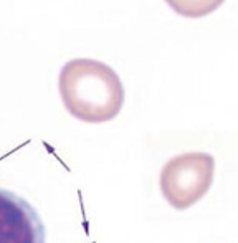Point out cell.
Segmentation results:
<instances>
[{
	"mask_svg": "<svg viewBox=\"0 0 238 243\" xmlns=\"http://www.w3.org/2000/svg\"><path fill=\"white\" fill-rule=\"evenodd\" d=\"M215 177L208 152H184L169 159L159 175V189L172 209L187 210L207 195Z\"/></svg>",
	"mask_w": 238,
	"mask_h": 243,
	"instance_id": "7a4b0ae2",
	"label": "cell"
},
{
	"mask_svg": "<svg viewBox=\"0 0 238 243\" xmlns=\"http://www.w3.org/2000/svg\"><path fill=\"white\" fill-rule=\"evenodd\" d=\"M58 90L66 111L89 124L114 119L124 104V86L111 66L91 58H74L61 68Z\"/></svg>",
	"mask_w": 238,
	"mask_h": 243,
	"instance_id": "6da1fadb",
	"label": "cell"
},
{
	"mask_svg": "<svg viewBox=\"0 0 238 243\" xmlns=\"http://www.w3.org/2000/svg\"><path fill=\"white\" fill-rule=\"evenodd\" d=\"M175 13L188 18H200L215 12L225 0H165Z\"/></svg>",
	"mask_w": 238,
	"mask_h": 243,
	"instance_id": "277c9868",
	"label": "cell"
},
{
	"mask_svg": "<svg viewBox=\"0 0 238 243\" xmlns=\"http://www.w3.org/2000/svg\"><path fill=\"white\" fill-rule=\"evenodd\" d=\"M0 243H46L45 225L23 197L0 187Z\"/></svg>",
	"mask_w": 238,
	"mask_h": 243,
	"instance_id": "3957f363",
	"label": "cell"
}]
</instances>
